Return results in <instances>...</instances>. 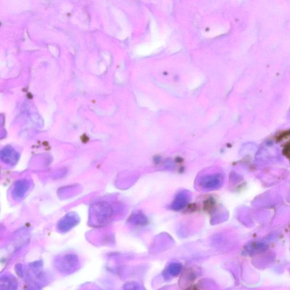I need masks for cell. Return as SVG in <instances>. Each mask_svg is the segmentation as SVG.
<instances>
[{
	"label": "cell",
	"mask_w": 290,
	"mask_h": 290,
	"mask_svg": "<svg viewBox=\"0 0 290 290\" xmlns=\"http://www.w3.org/2000/svg\"><path fill=\"white\" fill-rule=\"evenodd\" d=\"M54 267L63 275H70L80 268L81 263L76 253H68L55 258Z\"/></svg>",
	"instance_id": "cell-1"
},
{
	"label": "cell",
	"mask_w": 290,
	"mask_h": 290,
	"mask_svg": "<svg viewBox=\"0 0 290 290\" xmlns=\"http://www.w3.org/2000/svg\"><path fill=\"white\" fill-rule=\"evenodd\" d=\"M223 183V177L220 174H205L198 180V185L202 189L215 190L221 187Z\"/></svg>",
	"instance_id": "cell-2"
},
{
	"label": "cell",
	"mask_w": 290,
	"mask_h": 290,
	"mask_svg": "<svg viewBox=\"0 0 290 290\" xmlns=\"http://www.w3.org/2000/svg\"><path fill=\"white\" fill-rule=\"evenodd\" d=\"M190 198V193L188 191L182 190L176 194L171 207L174 210L178 211V210L184 208L188 205Z\"/></svg>",
	"instance_id": "cell-3"
},
{
	"label": "cell",
	"mask_w": 290,
	"mask_h": 290,
	"mask_svg": "<svg viewBox=\"0 0 290 290\" xmlns=\"http://www.w3.org/2000/svg\"><path fill=\"white\" fill-rule=\"evenodd\" d=\"M18 281L11 275H4L0 279V290H17Z\"/></svg>",
	"instance_id": "cell-4"
},
{
	"label": "cell",
	"mask_w": 290,
	"mask_h": 290,
	"mask_svg": "<svg viewBox=\"0 0 290 290\" xmlns=\"http://www.w3.org/2000/svg\"><path fill=\"white\" fill-rule=\"evenodd\" d=\"M77 224V218L72 216H66L63 218L58 225V229L61 232H69Z\"/></svg>",
	"instance_id": "cell-5"
},
{
	"label": "cell",
	"mask_w": 290,
	"mask_h": 290,
	"mask_svg": "<svg viewBox=\"0 0 290 290\" xmlns=\"http://www.w3.org/2000/svg\"><path fill=\"white\" fill-rule=\"evenodd\" d=\"M1 157L4 159V161L9 164L11 163L14 164L18 160V155L13 149L6 148L2 151Z\"/></svg>",
	"instance_id": "cell-6"
},
{
	"label": "cell",
	"mask_w": 290,
	"mask_h": 290,
	"mask_svg": "<svg viewBox=\"0 0 290 290\" xmlns=\"http://www.w3.org/2000/svg\"><path fill=\"white\" fill-rule=\"evenodd\" d=\"M29 188V184L27 182L18 181L14 186L13 193L16 197L21 198L24 196Z\"/></svg>",
	"instance_id": "cell-7"
},
{
	"label": "cell",
	"mask_w": 290,
	"mask_h": 290,
	"mask_svg": "<svg viewBox=\"0 0 290 290\" xmlns=\"http://www.w3.org/2000/svg\"><path fill=\"white\" fill-rule=\"evenodd\" d=\"M130 221L133 224L136 225H144L148 222V219L144 214L138 212L134 214L130 218Z\"/></svg>",
	"instance_id": "cell-8"
},
{
	"label": "cell",
	"mask_w": 290,
	"mask_h": 290,
	"mask_svg": "<svg viewBox=\"0 0 290 290\" xmlns=\"http://www.w3.org/2000/svg\"><path fill=\"white\" fill-rule=\"evenodd\" d=\"M182 266L179 263H173L170 264L168 268V271L170 275L173 277H176L179 275L182 271Z\"/></svg>",
	"instance_id": "cell-9"
},
{
	"label": "cell",
	"mask_w": 290,
	"mask_h": 290,
	"mask_svg": "<svg viewBox=\"0 0 290 290\" xmlns=\"http://www.w3.org/2000/svg\"><path fill=\"white\" fill-rule=\"evenodd\" d=\"M122 290H145L136 282H129L124 285Z\"/></svg>",
	"instance_id": "cell-10"
},
{
	"label": "cell",
	"mask_w": 290,
	"mask_h": 290,
	"mask_svg": "<svg viewBox=\"0 0 290 290\" xmlns=\"http://www.w3.org/2000/svg\"><path fill=\"white\" fill-rule=\"evenodd\" d=\"M15 270L16 273H17V275L19 277H23L24 276V272L22 268V266L21 264H17L15 265Z\"/></svg>",
	"instance_id": "cell-11"
}]
</instances>
